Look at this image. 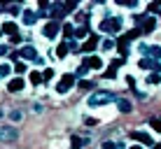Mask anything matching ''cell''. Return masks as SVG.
Wrapping results in <instances>:
<instances>
[{
  "label": "cell",
  "instance_id": "cell-37",
  "mask_svg": "<svg viewBox=\"0 0 161 149\" xmlns=\"http://www.w3.org/2000/svg\"><path fill=\"white\" fill-rule=\"evenodd\" d=\"M147 9H149V12H159V9H161V7H159V3H152V5H149V7H147Z\"/></svg>",
  "mask_w": 161,
  "mask_h": 149
},
{
  "label": "cell",
  "instance_id": "cell-24",
  "mask_svg": "<svg viewBox=\"0 0 161 149\" xmlns=\"http://www.w3.org/2000/svg\"><path fill=\"white\" fill-rule=\"evenodd\" d=\"M31 84H42V75L40 72H31Z\"/></svg>",
  "mask_w": 161,
  "mask_h": 149
},
{
  "label": "cell",
  "instance_id": "cell-25",
  "mask_svg": "<svg viewBox=\"0 0 161 149\" xmlns=\"http://www.w3.org/2000/svg\"><path fill=\"white\" fill-rule=\"evenodd\" d=\"M86 33H89V26H82V28H77V30L73 33V35H75V37H84Z\"/></svg>",
  "mask_w": 161,
  "mask_h": 149
},
{
  "label": "cell",
  "instance_id": "cell-7",
  "mask_svg": "<svg viewBox=\"0 0 161 149\" xmlns=\"http://www.w3.org/2000/svg\"><path fill=\"white\" fill-rule=\"evenodd\" d=\"M19 58H26V61H35L37 58V49L35 47H24V49H21V51H19Z\"/></svg>",
  "mask_w": 161,
  "mask_h": 149
},
{
  "label": "cell",
  "instance_id": "cell-34",
  "mask_svg": "<svg viewBox=\"0 0 161 149\" xmlns=\"http://www.w3.org/2000/svg\"><path fill=\"white\" fill-rule=\"evenodd\" d=\"M101 47L105 49V51H108V49H112V47H114V42H112V40H103V42H101Z\"/></svg>",
  "mask_w": 161,
  "mask_h": 149
},
{
  "label": "cell",
  "instance_id": "cell-10",
  "mask_svg": "<svg viewBox=\"0 0 161 149\" xmlns=\"http://www.w3.org/2000/svg\"><path fill=\"white\" fill-rule=\"evenodd\" d=\"M154 28H157V19H154V16H145V19H142V33H152Z\"/></svg>",
  "mask_w": 161,
  "mask_h": 149
},
{
  "label": "cell",
  "instance_id": "cell-26",
  "mask_svg": "<svg viewBox=\"0 0 161 149\" xmlns=\"http://www.w3.org/2000/svg\"><path fill=\"white\" fill-rule=\"evenodd\" d=\"M9 72H12V68H9L7 63H3V65H0V77H7Z\"/></svg>",
  "mask_w": 161,
  "mask_h": 149
},
{
  "label": "cell",
  "instance_id": "cell-23",
  "mask_svg": "<svg viewBox=\"0 0 161 149\" xmlns=\"http://www.w3.org/2000/svg\"><path fill=\"white\" fill-rule=\"evenodd\" d=\"M117 3L121 5V7H129V9H133V7H136V5H138L136 0H117Z\"/></svg>",
  "mask_w": 161,
  "mask_h": 149
},
{
  "label": "cell",
  "instance_id": "cell-29",
  "mask_svg": "<svg viewBox=\"0 0 161 149\" xmlns=\"http://www.w3.org/2000/svg\"><path fill=\"white\" fill-rule=\"evenodd\" d=\"M77 84H80V89H84V91H89V89H93V84H91V82H86V79L77 82Z\"/></svg>",
  "mask_w": 161,
  "mask_h": 149
},
{
  "label": "cell",
  "instance_id": "cell-30",
  "mask_svg": "<svg viewBox=\"0 0 161 149\" xmlns=\"http://www.w3.org/2000/svg\"><path fill=\"white\" fill-rule=\"evenodd\" d=\"M124 63H126V58H114L110 68H114V70H117V68H121V65H124Z\"/></svg>",
  "mask_w": 161,
  "mask_h": 149
},
{
  "label": "cell",
  "instance_id": "cell-40",
  "mask_svg": "<svg viewBox=\"0 0 161 149\" xmlns=\"http://www.w3.org/2000/svg\"><path fill=\"white\" fill-rule=\"evenodd\" d=\"M126 82H129V86H131L133 91H136V79H133V77H129V79H126Z\"/></svg>",
  "mask_w": 161,
  "mask_h": 149
},
{
  "label": "cell",
  "instance_id": "cell-28",
  "mask_svg": "<svg viewBox=\"0 0 161 149\" xmlns=\"http://www.w3.org/2000/svg\"><path fill=\"white\" fill-rule=\"evenodd\" d=\"M149 126H152L154 130H159V133H161V119H149Z\"/></svg>",
  "mask_w": 161,
  "mask_h": 149
},
{
  "label": "cell",
  "instance_id": "cell-5",
  "mask_svg": "<svg viewBox=\"0 0 161 149\" xmlns=\"http://www.w3.org/2000/svg\"><path fill=\"white\" fill-rule=\"evenodd\" d=\"M138 65H140V68H145V70H154V72L161 75V63H159V61H154V58H149V56L140 58V61H138Z\"/></svg>",
  "mask_w": 161,
  "mask_h": 149
},
{
  "label": "cell",
  "instance_id": "cell-11",
  "mask_svg": "<svg viewBox=\"0 0 161 149\" xmlns=\"http://www.w3.org/2000/svg\"><path fill=\"white\" fill-rule=\"evenodd\" d=\"M24 86H26V82L24 79H21V77H14V79H9V84H7V89H9V93H16V91H21V89H24Z\"/></svg>",
  "mask_w": 161,
  "mask_h": 149
},
{
  "label": "cell",
  "instance_id": "cell-22",
  "mask_svg": "<svg viewBox=\"0 0 161 149\" xmlns=\"http://www.w3.org/2000/svg\"><path fill=\"white\" fill-rule=\"evenodd\" d=\"M5 9H7V12L12 14V16H16V14H21V7H19V5H7V7H5Z\"/></svg>",
  "mask_w": 161,
  "mask_h": 149
},
{
  "label": "cell",
  "instance_id": "cell-4",
  "mask_svg": "<svg viewBox=\"0 0 161 149\" xmlns=\"http://www.w3.org/2000/svg\"><path fill=\"white\" fill-rule=\"evenodd\" d=\"M16 137H19V133L12 128V126H5L0 124V142H14Z\"/></svg>",
  "mask_w": 161,
  "mask_h": 149
},
{
  "label": "cell",
  "instance_id": "cell-39",
  "mask_svg": "<svg viewBox=\"0 0 161 149\" xmlns=\"http://www.w3.org/2000/svg\"><path fill=\"white\" fill-rule=\"evenodd\" d=\"M14 70H16V72H24L26 65H24V63H16V65H14Z\"/></svg>",
  "mask_w": 161,
  "mask_h": 149
},
{
  "label": "cell",
  "instance_id": "cell-2",
  "mask_svg": "<svg viewBox=\"0 0 161 149\" xmlns=\"http://www.w3.org/2000/svg\"><path fill=\"white\" fill-rule=\"evenodd\" d=\"M75 77H77V75H63V79H61L58 84H56V91H58V93H68V91L77 84Z\"/></svg>",
  "mask_w": 161,
  "mask_h": 149
},
{
  "label": "cell",
  "instance_id": "cell-17",
  "mask_svg": "<svg viewBox=\"0 0 161 149\" xmlns=\"http://www.w3.org/2000/svg\"><path fill=\"white\" fill-rule=\"evenodd\" d=\"M140 33H142L140 28H133V30H129V33H126V35H124V37H121V40H124V42H126V45H129V42L133 40V37H138V35H140Z\"/></svg>",
  "mask_w": 161,
  "mask_h": 149
},
{
  "label": "cell",
  "instance_id": "cell-16",
  "mask_svg": "<svg viewBox=\"0 0 161 149\" xmlns=\"http://www.w3.org/2000/svg\"><path fill=\"white\" fill-rule=\"evenodd\" d=\"M89 140H84V137H77V135H73L70 137V145H73V149H80V147H84Z\"/></svg>",
  "mask_w": 161,
  "mask_h": 149
},
{
  "label": "cell",
  "instance_id": "cell-36",
  "mask_svg": "<svg viewBox=\"0 0 161 149\" xmlns=\"http://www.w3.org/2000/svg\"><path fill=\"white\" fill-rule=\"evenodd\" d=\"M86 72H89V65H86V63H82V65H80V70H77V75H86Z\"/></svg>",
  "mask_w": 161,
  "mask_h": 149
},
{
  "label": "cell",
  "instance_id": "cell-18",
  "mask_svg": "<svg viewBox=\"0 0 161 149\" xmlns=\"http://www.w3.org/2000/svg\"><path fill=\"white\" fill-rule=\"evenodd\" d=\"M3 30L7 33V35H12V37H14V35H16V24H14V21H7V24L3 26Z\"/></svg>",
  "mask_w": 161,
  "mask_h": 149
},
{
  "label": "cell",
  "instance_id": "cell-21",
  "mask_svg": "<svg viewBox=\"0 0 161 149\" xmlns=\"http://www.w3.org/2000/svg\"><path fill=\"white\" fill-rule=\"evenodd\" d=\"M101 149H121V145H117V142H110V140H105L103 145H101Z\"/></svg>",
  "mask_w": 161,
  "mask_h": 149
},
{
  "label": "cell",
  "instance_id": "cell-38",
  "mask_svg": "<svg viewBox=\"0 0 161 149\" xmlns=\"http://www.w3.org/2000/svg\"><path fill=\"white\" fill-rule=\"evenodd\" d=\"M68 49H70V51H75V49H77V42H75V40H68Z\"/></svg>",
  "mask_w": 161,
  "mask_h": 149
},
{
  "label": "cell",
  "instance_id": "cell-31",
  "mask_svg": "<svg viewBox=\"0 0 161 149\" xmlns=\"http://www.w3.org/2000/svg\"><path fill=\"white\" fill-rule=\"evenodd\" d=\"M63 33H65V37H68V40H70L75 30H73V26H70V24H65V26H63Z\"/></svg>",
  "mask_w": 161,
  "mask_h": 149
},
{
  "label": "cell",
  "instance_id": "cell-8",
  "mask_svg": "<svg viewBox=\"0 0 161 149\" xmlns=\"http://www.w3.org/2000/svg\"><path fill=\"white\" fill-rule=\"evenodd\" d=\"M42 33H44V37H56V33H58V24L56 21H49V24H44V28H42Z\"/></svg>",
  "mask_w": 161,
  "mask_h": 149
},
{
  "label": "cell",
  "instance_id": "cell-35",
  "mask_svg": "<svg viewBox=\"0 0 161 149\" xmlns=\"http://www.w3.org/2000/svg\"><path fill=\"white\" fill-rule=\"evenodd\" d=\"M149 82H152V84H159V82H161V75H159V72H152V75H149Z\"/></svg>",
  "mask_w": 161,
  "mask_h": 149
},
{
  "label": "cell",
  "instance_id": "cell-14",
  "mask_svg": "<svg viewBox=\"0 0 161 149\" xmlns=\"http://www.w3.org/2000/svg\"><path fill=\"white\" fill-rule=\"evenodd\" d=\"M61 7H63V14H73L77 9V0H70V3H61Z\"/></svg>",
  "mask_w": 161,
  "mask_h": 149
},
{
  "label": "cell",
  "instance_id": "cell-20",
  "mask_svg": "<svg viewBox=\"0 0 161 149\" xmlns=\"http://www.w3.org/2000/svg\"><path fill=\"white\" fill-rule=\"evenodd\" d=\"M117 107H119V112H131L133 105H131L129 100H124V98H121V100H117Z\"/></svg>",
  "mask_w": 161,
  "mask_h": 149
},
{
  "label": "cell",
  "instance_id": "cell-3",
  "mask_svg": "<svg viewBox=\"0 0 161 149\" xmlns=\"http://www.w3.org/2000/svg\"><path fill=\"white\" fill-rule=\"evenodd\" d=\"M101 30L119 33L121 30V19H119V16H112V19H108V21H101Z\"/></svg>",
  "mask_w": 161,
  "mask_h": 149
},
{
  "label": "cell",
  "instance_id": "cell-41",
  "mask_svg": "<svg viewBox=\"0 0 161 149\" xmlns=\"http://www.w3.org/2000/svg\"><path fill=\"white\" fill-rule=\"evenodd\" d=\"M129 149H142L140 145H133V147H129Z\"/></svg>",
  "mask_w": 161,
  "mask_h": 149
},
{
  "label": "cell",
  "instance_id": "cell-19",
  "mask_svg": "<svg viewBox=\"0 0 161 149\" xmlns=\"http://www.w3.org/2000/svg\"><path fill=\"white\" fill-rule=\"evenodd\" d=\"M147 51L152 54L149 58H154V61H159V63H161V47H157V45H154V47H149Z\"/></svg>",
  "mask_w": 161,
  "mask_h": 149
},
{
  "label": "cell",
  "instance_id": "cell-6",
  "mask_svg": "<svg viewBox=\"0 0 161 149\" xmlns=\"http://www.w3.org/2000/svg\"><path fill=\"white\" fill-rule=\"evenodd\" d=\"M98 40H101V37H98V35H91V37H89V40L84 42V45H82V51L91 56V51H93V49H96L98 45H101V42H98Z\"/></svg>",
  "mask_w": 161,
  "mask_h": 149
},
{
  "label": "cell",
  "instance_id": "cell-32",
  "mask_svg": "<svg viewBox=\"0 0 161 149\" xmlns=\"http://www.w3.org/2000/svg\"><path fill=\"white\" fill-rule=\"evenodd\" d=\"M105 77H108V79H114V77H117V70H114V68H108V70H105Z\"/></svg>",
  "mask_w": 161,
  "mask_h": 149
},
{
  "label": "cell",
  "instance_id": "cell-12",
  "mask_svg": "<svg viewBox=\"0 0 161 149\" xmlns=\"http://www.w3.org/2000/svg\"><path fill=\"white\" fill-rule=\"evenodd\" d=\"M131 137L136 142H142V145H152V137H149L147 133H140V130H136V133H131Z\"/></svg>",
  "mask_w": 161,
  "mask_h": 149
},
{
  "label": "cell",
  "instance_id": "cell-13",
  "mask_svg": "<svg viewBox=\"0 0 161 149\" xmlns=\"http://www.w3.org/2000/svg\"><path fill=\"white\" fill-rule=\"evenodd\" d=\"M37 19V12H31V9H24V24L26 26H33Z\"/></svg>",
  "mask_w": 161,
  "mask_h": 149
},
{
  "label": "cell",
  "instance_id": "cell-33",
  "mask_svg": "<svg viewBox=\"0 0 161 149\" xmlns=\"http://www.w3.org/2000/svg\"><path fill=\"white\" fill-rule=\"evenodd\" d=\"M21 117H24V114H21V109H14V112L9 114V119H12V121H19Z\"/></svg>",
  "mask_w": 161,
  "mask_h": 149
},
{
  "label": "cell",
  "instance_id": "cell-42",
  "mask_svg": "<svg viewBox=\"0 0 161 149\" xmlns=\"http://www.w3.org/2000/svg\"><path fill=\"white\" fill-rule=\"evenodd\" d=\"M154 149H161V145H157V147H154Z\"/></svg>",
  "mask_w": 161,
  "mask_h": 149
},
{
  "label": "cell",
  "instance_id": "cell-15",
  "mask_svg": "<svg viewBox=\"0 0 161 149\" xmlns=\"http://www.w3.org/2000/svg\"><path fill=\"white\" fill-rule=\"evenodd\" d=\"M68 51H70V49H68V42H61V45L56 47V56H58L61 61H63L65 56H68Z\"/></svg>",
  "mask_w": 161,
  "mask_h": 149
},
{
  "label": "cell",
  "instance_id": "cell-9",
  "mask_svg": "<svg viewBox=\"0 0 161 149\" xmlns=\"http://www.w3.org/2000/svg\"><path fill=\"white\" fill-rule=\"evenodd\" d=\"M82 63H86V65H89V70H101V68H103V61L98 58V56H93V54H91L89 58H84Z\"/></svg>",
  "mask_w": 161,
  "mask_h": 149
},
{
  "label": "cell",
  "instance_id": "cell-27",
  "mask_svg": "<svg viewBox=\"0 0 161 149\" xmlns=\"http://www.w3.org/2000/svg\"><path fill=\"white\" fill-rule=\"evenodd\" d=\"M52 77H54V70H52V68H47V70L42 72V82H49Z\"/></svg>",
  "mask_w": 161,
  "mask_h": 149
},
{
  "label": "cell",
  "instance_id": "cell-1",
  "mask_svg": "<svg viewBox=\"0 0 161 149\" xmlns=\"http://www.w3.org/2000/svg\"><path fill=\"white\" fill-rule=\"evenodd\" d=\"M117 100V96L114 93H110V91H98V93H93L91 98H89V107H101V105H110V103H114Z\"/></svg>",
  "mask_w": 161,
  "mask_h": 149
}]
</instances>
